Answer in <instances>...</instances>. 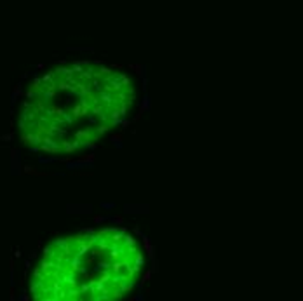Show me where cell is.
Instances as JSON below:
<instances>
[{"label":"cell","mask_w":303,"mask_h":301,"mask_svg":"<svg viewBox=\"0 0 303 301\" xmlns=\"http://www.w3.org/2000/svg\"><path fill=\"white\" fill-rule=\"evenodd\" d=\"M23 171H25L26 174H33V176L37 174V171H35L33 167H31V165H25V167H23Z\"/></svg>","instance_id":"obj_15"},{"label":"cell","mask_w":303,"mask_h":301,"mask_svg":"<svg viewBox=\"0 0 303 301\" xmlns=\"http://www.w3.org/2000/svg\"><path fill=\"white\" fill-rule=\"evenodd\" d=\"M129 68L134 70L138 75H143V66H141V64H129Z\"/></svg>","instance_id":"obj_11"},{"label":"cell","mask_w":303,"mask_h":301,"mask_svg":"<svg viewBox=\"0 0 303 301\" xmlns=\"http://www.w3.org/2000/svg\"><path fill=\"white\" fill-rule=\"evenodd\" d=\"M91 138V131L89 129H82V131H77L75 133V141H78L80 145H85Z\"/></svg>","instance_id":"obj_4"},{"label":"cell","mask_w":303,"mask_h":301,"mask_svg":"<svg viewBox=\"0 0 303 301\" xmlns=\"http://www.w3.org/2000/svg\"><path fill=\"white\" fill-rule=\"evenodd\" d=\"M14 256H16V258H21V251H19V249H18V251H16V252H14Z\"/></svg>","instance_id":"obj_21"},{"label":"cell","mask_w":303,"mask_h":301,"mask_svg":"<svg viewBox=\"0 0 303 301\" xmlns=\"http://www.w3.org/2000/svg\"><path fill=\"white\" fill-rule=\"evenodd\" d=\"M101 209H115V204H106V202H103V204H101Z\"/></svg>","instance_id":"obj_18"},{"label":"cell","mask_w":303,"mask_h":301,"mask_svg":"<svg viewBox=\"0 0 303 301\" xmlns=\"http://www.w3.org/2000/svg\"><path fill=\"white\" fill-rule=\"evenodd\" d=\"M19 299H21V301H26V299H28V296H26V293H23L21 296H19Z\"/></svg>","instance_id":"obj_20"},{"label":"cell","mask_w":303,"mask_h":301,"mask_svg":"<svg viewBox=\"0 0 303 301\" xmlns=\"http://www.w3.org/2000/svg\"><path fill=\"white\" fill-rule=\"evenodd\" d=\"M108 129H110V126H106V124H103V126H101V124H99L96 131H98V134H105V133H108Z\"/></svg>","instance_id":"obj_13"},{"label":"cell","mask_w":303,"mask_h":301,"mask_svg":"<svg viewBox=\"0 0 303 301\" xmlns=\"http://www.w3.org/2000/svg\"><path fill=\"white\" fill-rule=\"evenodd\" d=\"M82 160H85V162H94V153H89V155H82Z\"/></svg>","instance_id":"obj_16"},{"label":"cell","mask_w":303,"mask_h":301,"mask_svg":"<svg viewBox=\"0 0 303 301\" xmlns=\"http://www.w3.org/2000/svg\"><path fill=\"white\" fill-rule=\"evenodd\" d=\"M150 279H152V270H148V272L143 273V277H141V286H143V284H147Z\"/></svg>","instance_id":"obj_9"},{"label":"cell","mask_w":303,"mask_h":301,"mask_svg":"<svg viewBox=\"0 0 303 301\" xmlns=\"http://www.w3.org/2000/svg\"><path fill=\"white\" fill-rule=\"evenodd\" d=\"M141 238H143V245H145V251H147V254L152 258V261H153V270H155V252H153V245H152V242L148 240L147 235H143L141 233Z\"/></svg>","instance_id":"obj_3"},{"label":"cell","mask_w":303,"mask_h":301,"mask_svg":"<svg viewBox=\"0 0 303 301\" xmlns=\"http://www.w3.org/2000/svg\"><path fill=\"white\" fill-rule=\"evenodd\" d=\"M12 139H14V134H12V133L4 134V136L0 138V141H4V143H9V141H12Z\"/></svg>","instance_id":"obj_12"},{"label":"cell","mask_w":303,"mask_h":301,"mask_svg":"<svg viewBox=\"0 0 303 301\" xmlns=\"http://www.w3.org/2000/svg\"><path fill=\"white\" fill-rule=\"evenodd\" d=\"M91 112V106L87 105L85 101H80L78 105H75L71 108V115H73V119H78V117H84L87 113Z\"/></svg>","instance_id":"obj_1"},{"label":"cell","mask_w":303,"mask_h":301,"mask_svg":"<svg viewBox=\"0 0 303 301\" xmlns=\"http://www.w3.org/2000/svg\"><path fill=\"white\" fill-rule=\"evenodd\" d=\"M66 169L73 171V169H92V162H85V160H70L66 162Z\"/></svg>","instance_id":"obj_2"},{"label":"cell","mask_w":303,"mask_h":301,"mask_svg":"<svg viewBox=\"0 0 303 301\" xmlns=\"http://www.w3.org/2000/svg\"><path fill=\"white\" fill-rule=\"evenodd\" d=\"M113 223H117V224H122L124 223V219H122V216H115V218H110Z\"/></svg>","instance_id":"obj_17"},{"label":"cell","mask_w":303,"mask_h":301,"mask_svg":"<svg viewBox=\"0 0 303 301\" xmlns=\"http://www.w3.org/2000/svg\"><path fill=\"white\" fill-rule=\"evenodd\" d=\"M148 108H150V99L145 96V99H143V103H141V106H140V110L141 112H147Z\"/></svg>","instance_id":"obj_10"},{"label":"cell","mask_w":303,"mask_h":301,"mask_svg":"<svg viewBox=\"0 0 303 301\" xmlns=\"http://www.w3.org/2000/svg\"><path fill=\"white\" fill-rule=\"evenodd\" d=\"M11 155H12V174H18L19 172V152L12 150Z\"/></svg>","instance_id":"obj_6"},{"label":"cell","mask_w":303,"mask_h":301,"mask_svg":"<svg viewBox=\"0 0 303 301\" xmlns=\"http://www.w3.org/2000/svg\"><path fill=\"white\" fill-rule=\"evenodd\" d=\"M112 143L115 145L117 148H122V134L117 133V134H113L112 136Z\"/></svg>","instance_id":"obj_7"},{"label":"cell","mask_w":303,"mask_h":301,"mask_svg":"<svg viewBox=\"0 0 303 301\" xmlns=\"http://www.w3.org/2000/svg\"><path fill=\"white\" fill-rule=\"evenodd\" d=\"M106 219H110V218H106V216H94V218H92V221H94L96 224H99V223H105Z\"/></svg>","instance_id":"obj_14"},{"label":"cell","mask_w":303,"mask_h":301,"mask_svg":"<svg viewBox=\"0 0 303 301\" xmlns=\"http://www.w3.org/2000/svg\"><path fill=\"white\" fill-rule=\"evenodd\" d=\"M141 115H143V112H141V110H140V112L136 113V117H134V122H138V120L141 119Z\"/></svg>","instance_id":"obj_19"},{"label":"cell","mask_w":303,"mask_h":301,"mask_svg":"<svg viewBox=\"0 0 303 301\" xmlns=\"http://www.w3.org/2000/svg\"><path fill=\"white\" fill-rule=\"evenodd\" d=\"M80 146V143L78 141H73V143H68V141H63L61 145H59V148H61V152H64V153H73L77 148Z\"/></svg>","instance_id":"obj_5"},{"label":"cell","mask_w":303,"mask_h":301,"mask_svg":"<svg viewBox=\"0 0 303 301\" xmlns=\"http://www.w3.org/2000/svg\"><path fill=\"white\" fill-rule=\"evenodd\" d=\"M18 96H21V85H19V84H18V85L14 87V92H12V99H11V103H12V105L16 103Z\"/></svg>","instance_id":"obj_8"}]
</instances>
